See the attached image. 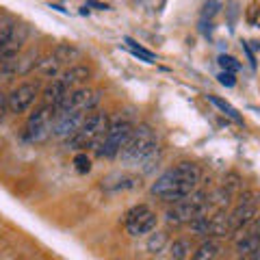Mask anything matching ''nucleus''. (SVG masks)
<instances>
[{
	"instance_id": "nucleus-1",
	"label": "nucleus",
	"mask_w": 260,
	"mask_h": 260,
	"mask_svg": "<svg viewBox=\"0 0 260 260\" xmlns=\"http://www.w3.org/2000/svg\"><path fill=\"white\" fill-rule=\"evenodd\" d=\"M200 176L202 172L195 162H189V160L178 162L176 167L167 169L165 174L156 178L150 193L162 202H180L198 189Z\"/></svg>"
},
{
	"instance_id": "nucleus-2",
	"label": "nucleus",
	"mask_w": 260,
	"mask_h": 260,
	"mask_svg": "<svg viewBox=\"0 0 260 260\" xmlns=\"http://www.w3.org/2000/svg\"><path fill=\"white\" fill-rule=\"evenodd\" d=\"M117 156L124 165H137L143 169V174H150L160 158V148L154 130L148 124H139L133 128L128 141L124 143Z\"/></svg>"
},
{
	"instance_id": "nucleus-3",
	"label": "nucleus",
	"mask_w": 260,
	"mask_h": 260,
	"mask_svg": "<svg viewBox=\"0 0 260 260\" xmlns=\"http://www.w3.org/2000/svg\"><path fill=\"white\" fill-rule=\"evenodd\" d=\"M109 115L102 111H91L87 113L83 119V126L76 130V135H72L70 139H65L68 148L72 150H95L102 143L104 135L109 128Z\"/></svg>"
},
{
	"instance_id": "nucleus-4",
	"label": "nucleus",
	"mask_w": 260,
	"mask_h": 260,
	"mask_svg": "<svg viewBox=\"0 0 260 260\" xmlns=\"http://www.w3.org/2000/svg\"><path fill=\"white\" fill-rule=\"evenodd\" d=\"M208 193L206 191H193L189 198L180 202H174L172 208H167L165 221L169 225H184L198 215H204L208 210Z\"/></svg>"
},
{
	"instance_id": "nucleus-5",
	"label": "nucleus",
	"mask_w": 260,
	"mask_h": 260,
	"mask_svg": "<svg viewBox=\"0 0 260 260\" xmlns=\"http://www.w3.org/2000/svg\"><path fill=\"white\" fill-rule=\"evenodd\" d=\"M133 121L128 117H115L109 121V128H107V135H104L102 143L95 148V154L100 158H115L119 150L124 148V143L128 141L130 133H133Z\"/></svg>"
},
{
	"instance_id": "nucleus-6",
	"label": "nucleus",
	"mask_w": 260,
	"mask_h": 260,
	"mask_svg": "<svg viewBox=\"0 0 260 260\" xmlns=\"http://www.w3.org/2000/svg\"><path fill=\"white\" fill-rule=\"evenodd\" d=\"M54 115H56L54 107H48V104H42L35 113H30L26 126H24V139L32 145H42L50 141Z\"/></svg>"
},
{
	"instance_id": "nucleus-7",
	"label": "nucleus",
	"mask_w": 260,
	"mask_h": 260,
	"mask_svg": "<svg viewBox=\"0 0 260 260\" xmlns=\"http://www.w3.org/2000/svg\"><path fill=\"white\" fill-rule=\"evenodd\" d=\"M100 104V91L89 87H76L70 89V93L59 102V107H54L56 113L63 111H80V113H91Z\"/></svg>"
},
{
	"instance_id": "nucleus-8",
	"label": "nucleus",
	"mask_w": 260,
	"mask_h": 260,
	"mask_svg": "<svg viewBox=\"0 0 260 260\" xmlns=\"http://www.w3.org/2000/svg\"><path fill=\"white\" fill-rule=\"evenodd\" d=\"M156 223H158L156 213L145 204L133 206L124 217V225H126L130 237H143V234H150V232L156 230Z\"/></svg>"
},
{
	"instance_id": "nucleus-9",
	"label": "nucleus",
	"mask_w": 260,
	"mask_h": 260,
	"mask_svg": "<svg viewBox=\"0 0 260 260\" xmlns=\"http://www.w3.org/2000/svg\"><path fill=\"white\" fill-rule=\"evenodd\" d=\"M37 95H39V85L37 83H22V85H18L9 95H7L9 113H13V115H22V113H26L32 107V102H35Z\"/></svg>"
},
{
	"instance_id": "nucleus-10",
	"label": "nucleus",
	"mask_w": 260,
	"mask_h": 260,
	"mask_svg": "<svg viewBox=\"0 0 260 260\" xmlns=\"http://www.w3.org/2000/svg\"><path fill=\"white\" fill-rule=\"evenodd\" d=\"M87 113L80 111H63L54 115V124H52V137L56 139H70L72 135H76V130L83 126Z\"/></svg>"
},
{
	"instance_id": "nucleus-11",
	"label": "nucleus",
	"mask_w": 260,
	"mask_h": 260,
	"mask_svg": "<svg viewBox=\"0 0 260 260\" xmlns=\"http://www.w3.org/2000/svg\"><path fill=\"white\" fill-rule=\"evenodd\" d=\"M258 215V204H237V208L228 215V221H230V232H239L241 228L249 225Z\"/></svg>"
},
{
	"instance_id": "nucleus-12",
	"label": "nucleus",
	"mask_w": 260,
	"mask_h": 260,
	"mask_svg": "<svg viewBox=\"0 0 260 260\" xmlns=\"http://www.w3.org/2000/svg\"><path fill=\"white\" fill-rule=\"evenodd\" d=\"M139 184V178L133 174H111L109 178L102 180V189L104 191H126V189H135Z\"/></svg>"
},
{
	"instance_id": "nucleus-13",
	"label": "nucleus",
	"mask_w": 260,
	"mask_h": 260,
	"mask_svg": "<svg viewBox=\"0 0 260 260\" xmlns=\"http://www.w3.org/2000/svg\"><path fill=\"white\" fill-rule=\"evenodd\" d=\"M89 76H91V70H89L87 65H72L70 70L63 72L59 80H63V83L68 85L70 89H76V87H80L83 83H87Z\"/></svg>"
},
{
	"instance_id": "nucleus-14",
	"label": "nucleus",
	"mask_w": 260,
	"mask_h": 260,
	"mask_svg": "<svg viewBox=\"0 0 260 260\" xmlns=\"http://www.w3.org/2000/svg\"><path fill=\"white\" fill-rule=\"evenodd\" d=\"M68 93H70V87L65 85L63 80H52V83L44 89L42 98H44V104H48V107H59V102Z\"/></svg>"
},
{
	"instance_id": "nucleus-15",
	"label": "nucleus",
	"mask_w": 260,
	"mask_h": 260,
	"mask_svg": "<svg viewBox=\"0 0 260 260\" xmlns=\"http://www.w3.org/2000/svg\"><path fill=\"white\" fill-rule=\"evenodd\" d=\"M208 234H213V237H230L232 234L225 210H217L215 215H210V230H208Z\"/></svg>"
},
{
	"instance_id": "nucleus-16",
	"label": "nucleus",
	"mask_w": 260,
	"mask_h": 260,
	"mask_svg": "<svg viewBox=\"0 0 260 260\" xmlns=\"http://www.w3.org/2000/svg\"><path fill=\"white\" fill-rule=\"evenodd\" d=\"M52 56H54V59H56V61H59V63L63 65V63L78 61L80 56H83V50H80V48H76L74 44H59V46L54 48Z\"/></svg>"
},
{
	"instance_id": "nucleus-17",
	"label": "nucleus",
	"mask_w": 260,
	"mask_h": 260,
	"mask_svg": "<svg viewBox=\"0 0 260 260\" xmlns=\"http://www.w3.org/2000/svg\"><path fill=\"white\" fill-rule=\"evenodd\" d=\"M219 251H221V245H219V241L208 239V241H204L198 249L193 251L191 260H215V258L219 256Z\"/></svg>"
},
{
	"instance_id": "nucleus-18",
	"label": "nucleus",
	"mask_w": 260,
	"mask_h": 260,
	"mask_svg": "<svg viewBox=\"0 0 260 260\" xmlns=\"http://www.w3.org/2000/svg\"><path fill=\"white\" fill-rule=\"evenodd\" d=\"M20 76V54L13 59H0V85Z\"/></svg>"
},
{
	"instance_id": "nucleus-19",
	"label": "nucleus",
	"mask_w": 260,
	"mask_h": 260,
	"mask_svg": "<svg viewBox=\"0 0 260 260\" xmlns=\"http://www.w3.org/2000/svg\"><path fill=\"white\" fill-rule=\"evenodd\" d=\"M260 247V239L254 234H243V239L237 241V251L241 256H251Z\"/></svg>"
},
{
	"instance_id": "nucleus-20",
	"label": "nucleus",
	"mask_w": 260,
	"mask_h": 260,
	"mask_svg": "<svg viewBox=\"0 0 260 260\" xmlns=\"http://www.w3.org/2000/svg\"><path fill=\"white\" fill-rule=\"evenodd\" d=\"M191 254V243L186 239H176L169 247V256L172 260H186V256Z\"/></svg>"
},
{
	"instance_id": "nucleus-21",
	"label": "nucleus",
	"mask_w": 260,
	"mask_h": 260,
	"mask_svg": "<svg viewBox=\"0 0 260 260\" xmlns=\"http://www.w3.org/2000/svg\"><path fill=\"white\" fill-rule=\"evenodd\" d=\"M59 68H61V63L56 61L54 56H46V59H39V63H37V70L42 72L46 78H52L59 74Z\"/></svg>"
},
{
	"instance_id": "nucleus-22",
	"label": "nucleus",
	"mask_w": 260,
	"mask_h": 260,
	"mask_svg": "<svg viewBox=\"0 0 260 260\" xmlns=\"http://www.w3.org/2000/svg\"><path fill=\"white\" fill-rule=\"evenodd\" d=\"M208 100L213 102L217 109H221V111H223V113H225V115L230 117V119H234V121H237V124H243V119H241V115H239V111L234 109L232 104H228L225 100H221V98H217V95H210Z\"/></svg>"
},
{
	"instance_id": "nucleus-23",
	"label": "nucleus",
	"mask_w": 260,
	"mask_h": 260,
	"mask_svg": "<svg viewBox=\"0 0 260 260\" xmlns=\"http://www.w3.org/2000/svg\"><path fill=\"white\" fill-rule=\"evenodd\" d=\"M167 247V234L165 232H154L148 239V251L150 254H160Z\"/></svg>"
},
{
	"instance_id": "nucleus-24",
	"label": "nucleus",
	"mask_w": 260,
	"mask_h": 260,
	"mask_svg": "<svg viewBox=\"0 0 260 260\" xmlns=\"http://www.w3.org/2000/svg\"><path fill=\"white\" fill-rule=\"evenodd\" d=\"M189 225H191V230H193L195 234L204 237V234H208V230H210V217H208L206 213H204V215H198L195 219H191Z\"/></svg>"
},
{
	"instance_id": "nucleus-25",
	"label": "nucleus",
	"mask_w": 260,
	"mask_h": 260,
	"mask_svg": "<svg viewBox=\"0 0 260 260\" xmlns=\"http://www.w3.org/2000/svg\"><path fill=\"white\" fill-rule=\"evenodd\" d=\"M124 42H126V46L130 48V52H133L135 56H141V59H143V61H148V63H154V61H156V54L150 52V50H145V48H141V46H137L130 37H126Z\"/></svg>"
},
{
	"instance_id": "nucleus-26",
	"label": "nucleus",
	"mask_w": 260,
	"mask_h": 260,
	"mask_svg": "<svg viewBox=\"0 0 260 260\" xmlns=\"http://www.w3.org/2000/svg\"><path fill=\"white\" fill-rule=\"evenodd\" d=\"M219 65H221L223 72H230V74H234V72L241 70V63L234 59V56H228V54H221L219 56Z\"/></svg>"
},
{
	"instance_id": "nucleus-27",
	"label": "nucleus",
	"mask_w": 260,
	"mask_h": 260,
	"mask_svg": "<svg viewBox=\"0 0 260 260\" xmlns=\"http://www.w3.org/2000/svg\"><path fill=\"white\" fill-rule=\"evenodd\" d=\"M74 165H76V169L80 174H87L89 169H91V160H89L87 154L80 152V154H76V156H74Z\"/></svg>"
},
{
	"instance_id": "nucleus-28",
	"label": "nucleus",
	"mask_w": 260,
	"mask_h": 260,
	"mask_svg": "<svg viewBox=\"0 0 260 260\" xmlns=\"http://www.w3.org/2000/svg\"><path fill=\"white\" fill-rule=\"evenodd\" d=\"M219 83L225 87H234L237 85V78H234V74H230V72H221V74H219Z\"/></svg>"
},
{
	"instance_id": "nucleus-29",
	"label": "nucleus",
	"mask_w": 260,
	"mask_h": 260,
	"mask_svg": "<svg viewBox=\"0 0 260 260\" xmlns=\"http://www.w3.org/2000/svg\"><path fill=\"white\" fill-rule=\"evenodd\" d=\"M7 113H9V104H7V95L0 91V124L5 121V117H7Z\"/></svg>"
},
{
	"instance_id": "nucleus-30",
	"label": "nucleus",
	"mask_w": 260,
	"mask_h": 260,
	"mask_svg": "<svg viewBox=\"0 0 260 260\" xmlns=\"http://www.w3.org/2000/svg\"><path fill=\"white\" fill-rule=\"evenodd\" d=\"M204 18H213V15L217 13V9H219V3H217V0H210V3L204 7Z\"/></svg>"
},
{
	"instance_id": "nucleus-31",
	"label": "nucleus",
	"mask_w": 260,
	"mask_h": 260,
	"mask_svg": "<svg viewBox=\"0 0 260 260\" xmlns=\"http://www.w3.org/2000/svg\"><path fill=\"white\" fill-rule=\"evenodd\" d=\"M249 225H251V228H249V232H247V234H254V237L260 239V219H254V221H251Z\"/></svg>"
},
{
	"instance_id": "nucleus-32",
	"label": "nucleus",
	"mask_w": 260,
	"mask_h": 260,
	"mask_svg": "<svg viewBox=\"0 0 260 260\" xmlns=\"http://www.w3.org/2000/svg\"><path fill=\"white\" fill-rule=\"evenodd\" d=\"M243 260H249V258H243Z\"/></svg>"
}]
</instances>
